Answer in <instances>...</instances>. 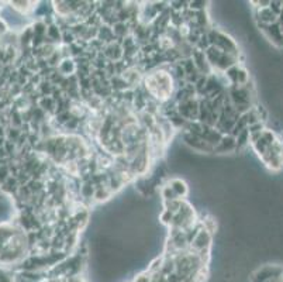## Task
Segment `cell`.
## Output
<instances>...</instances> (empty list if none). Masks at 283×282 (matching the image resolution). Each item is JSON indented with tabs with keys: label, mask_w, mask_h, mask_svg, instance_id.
<instances>
[{
	"label": "cell",
	"mask_w": 283,
	"mask_h": 282,
	"mask_svg": "<svg viewBox=\"0 0 283 282\" xmlns=\"http://www.w3.org/2000/svg\"><path fill=\"white\" fill-rule=\"evenodd\" d=\"M261 30L265 34V37L269 40L274 45L279 47V48H283V31L278 23L261 27Z\"/></svg>",
	"instance_id": "1"
},
{
	"label": "cell",
	"mask_w": 283,
	"mask_h": 282,
	"mask_svg": "<svg viewBox=\"0 0 283 282\" xmlns=\"http://www.w3.org/2000/svg\"><path fill=\"white\" fill-rule=\"evenodd\" d=\"M278 24L281 26V29L283 31V9L281 10V13H279V19H278Z\"/></svg>",
	"instance_id": "3"
},
{
	"label": "cell",
	"mask_w": 283,
	"mask_h": 282,
	"mask_svg": "<svg viewBox=\"0 0 283 282\" xmlns=\"http://www.w3.org/2000/svg\"><path fill=\"white\" fill-rule=\"evenodd\" d=\"M278 19H279V14L271 6L266 9L256 10V21H258L259 27L275 24V23H278Z\"/></svg>",
	"instance_id": "2"
}]
</instances>
